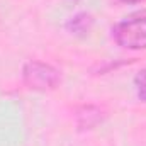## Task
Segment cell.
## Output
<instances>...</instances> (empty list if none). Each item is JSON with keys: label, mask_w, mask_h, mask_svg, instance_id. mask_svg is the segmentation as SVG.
Masks as SVG:
<instances>
[{"label": "cell", "mask_w": 146, "mask_h": 146, "mask_svg": "<svg viewBox=\"0 0 146 146\" xmlns=\"http://www.w3.org/2000/svg\"><path fill=\"white\" fill-rule=\"evenodd\" d=\"M121 3H139V2H145V0H117Z\"/></svg>", "instance_id": "cell-6"}, {"label": "cell", "mask_w": 146, "mask_h": 146, "mask_svg": "<svg viewBox=\"0 0 146 146\" xmlns=\"http://www.w3.org/2000/svg\"><path fill=\"white\" fill-rule=\"evenodd\" d=\"M92 115H100V110L97 107H94V106H83L82 109L78 110V126L83 127V129L85 127L90 129L94 126V122L90 121Z\"/></svg>", "instance_id": "cell-4"}, {"label": "cell", "mask_w": 146, "mask_h": 146, "mask_svg": "<svg viewBox=\"0 0 146 146\" xmlns=\"http://www.w3.org/2000/svg\"><path fill=\"white\" fill-rule=\"evenodd\" d=\"M112 36L126 49H146V12H136L119 21Z\"/></svg>", "instance_id": "cell-1"}, {"label": "cell", "mask_w": 146, "mask_h": 146, "mask_svg": "<svg viewBox=\"0 0 146 146\" xmlns=\"http://www.w3.org/2000/svg\"><path fill=\"white\" fill-rule=\"evenodd\" d=\"M22 78H24V83L31 90L46 92V90H53V88L58 87L60 72L54 66L48 65V63L31 60L22 68Z\"/></svg>", "instance_id": "cell-2"}, {"label": "cell", "mask_w": 146, "mask_h": 146, "mask_svg": "<svg viewBox=\"0 0 146 146\" xmlns=\"http://www.w3.org/2000/svg\"><path fill=\"white\" fill-rule=\"evenodd\" d=\"M134 87H136V94L138 97L146 102V68L138 72V75L134 76Z\"/></svg>", "instance_id": "cell-5"}, {"label": "cell", "mask_w": 146, "mask_h": 146, "mask_svg": "<svg viewBox=\"0 0 146 146\" xmlns=\"http://www.w3.org/2000/svg\"><path fill=\"white\" fill-rule=\"evenodd\" d=\"M94 24V19L90 14L87 12H80L76 15H73L72 19L66 22V29L72 33V34H76V36H85L88 34L90 27Z\"/></svg>", "instance_id": "cell-3"}]
</instances>
